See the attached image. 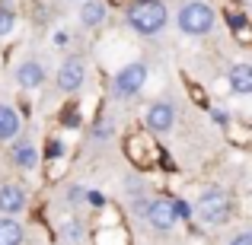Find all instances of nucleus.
Masks as SVG:
<instances>
[{
  "mask_svg": "<svg viewBox=\"0 0 252 245\" xmlns=\"http://www.w3.org/2000/svg\"><path fill=\"white\" fill-rule=\"evenodd\" d=\"M128 23L144 35H154V32H160L166 26V10L157 0H141V3H134L128 10Z\"/></svg>",
  "mask_w": 252,
  "mask_h": 245,
  "instance_id": "f257e3e1",
  "label": "nucleus"
},
{
  "mask_svg": "<svg viewBox=\"0 0 252 245\" xmlns=\"http://www.w3.org/2000/svg\"><path fill=\"white\" fill-rule=\"evenodd\" d=\"M198 217H201L204 223H211V226L227 223L230 220V201H227V194H223L220 188H204L201 197H198Z\"/></svg>",
  "mask_w": 252,
  "mask_h": 245,
  "instance_id": "f03ea898",
  "label": "nucleus"
},
{
  "mask_svg": "<svg viewBox=\"0 0 252 245\" xmlns=\"http://www.w3.org/2000/svg\"><path fill=\"white\" fill-rule=\"evenodd\" d=\"M179 26H182L189 35H204V32H211V26H214V10H211L208 3H185L182 13H179Z\"/></svg>",
  "mask_w": 252,
  "mask_h": 245,
  "instance_id": "7ed1b4c3",
  "label": "nucleus"
},
{
  "mask_svg": "<svg viewBox=\"0 0 252 245\" xmlns=\"http://www.w3.org/2000/svg\"><path fill=\"white\" fill-rule=\"evenodd\" d=\"M144 80H147V67H144L141 61H134V64H125V67L115 74L112 89H115L118 99H131V96H137V92L144 89Z\"/></svg>",
  "mask_w": 252,
  "mask_h": 245,
  "instance_id": "20e7f679",
  "label": "nucleus"
},
{
  "mask_svg": "<svg viewBox=\"0 0 252 245\" xmlns=\"http://www.w3.org/2000/svg\"><path fill=\"white\" fill-rule=\"evenodd\" d=\"M83 77H86L83 64L77 61V57H70V61H64L61 70H58V86H61L64 92H74V89L83 86Z\"/></svg>",
  "mask_w": 252,
  "mask_h": 245,
  "instance_id": "39448f33",
  "label": "nucleus"
},
{
  "mask_svg": "<svg viewBox=\"0 0 252 245\" xmlns=\"http://www.w3.org/2000/svg\"><path fill=\"white\" fill-rule=\"evenodd\" d=\"M147 220H150V226H157V229H172L179 217H176L172 201H154L147 207Z\"/></svg>",
  "mask_w": 252,
  "mask_h": 245,
  "instance_id": "423d86ee",
  "label": "nucleus"
},
{
  "mask_svg": "<svg viewBox=\"0 0 252 245\" xmlns=\"http://www.w3.org/2000/svg\"><path fill=\"white\" fill-rule=\"evenodd\" d=\"M172 118H176V109H172L169 102H157V105L147 109V128L150 131H169Z\"/></svg>",
  "mask_w": 252,
  "mask_h": 245,
  "instance_id": "0eeeda50",
  "label": "nucleus"
},
{
  "mask_svg": "<svg viewBox=\"0 0 252 245\" xmlns=\"http://www.w3.org/2000/svg\"><path fill=\"white\" fill-rule=\"evenodd\" d=\"M230 86H233V92H240V96H246V92H252V67L249 64H233L227 74Z\"/></svg>",
  "mask_w": 252,
  "mask_h": 245,
  "instance_id": "6e6552de",
  "label": "nucleus"
},
{
  "mask_svg": "<svg viewBox=\"0 0 252 245\" xmlns=\"http://www.w3.org/2000/svg\"><path fill=\"white\" fill-rule=\"evenodd\" d=\"M23 204H26L23 188H16V185L0 188V210H3V214H16V210H23Z\"/></svg>",
  "mask_w": 252,
  "mask_h": 245,
  "instance_id": "1a4fd4ad",
  "label": "nucleus"
},
{
  "mask_svg": "<svg viewBox=\"0 0 252 245\" xmlns=\"http://www.w3.org/2000/svg\"><path fill=\"white\" fill-rule=\"evenodd\" d=\"M16 80H19V86H23V89H35V86L45 80V70L38 67L35 61H26V64H19Z\"/></svg>",
  "mask_w": 252,
  "mask_h": 245,
  "instance_id": "9d476101",
  "label": "nucleus"
},
{
  "mask_svg": "<svg viewBox=\"0 0 252 245\" xmlns=\"http://www.w3.org/2000/svg\"><path fill=\"white\" fill-rule=\"evenodd\" d=\"M19 131V115L10 109V105H0V140H10Z\"/></svg>",
  "mask_w": 252,
  "mask_h": 245,
  "instance_id": "9b49d317",
  "label": "nucleus"
},
{
  "mask_svg": "<svg viewBox=\"0 0 252 245\" xmlns=\"http://www.w3.org/2000/svg\"><path fill=\"white\" fill-rule=\"evenodd\" d=\"M23 242V226L16 220H0V245H19Z\"/></svg>",
  "mask_w": 252,
  "mask_h": 245,
  "instance_id": "f8f14e48",
  "label": "nucleus"
},
{
  "mask_svg": "<svg viewBox=\"0 0 252 245\" xmlns=\"http://www.w3.org/2000/svg\"><path fill=\"white\" fill-rule=\"evenodd\" d=\"M80 19H83V26H99V23L105 19V3H99V0L86 3L83 13H80Z\"/></svg>",
  "mask_w": 252,
  "mask_h": 245,
  "instance_id": "ddd939ff",
  "label": "nucleus"
},
{
  "mask_svg": "<svg viewBox=\"0 0 252 245\" xmlns=\"http://www.w3.org/2000/svg\"><path fill=\"white\" fill-rule=\"evenodd\" d=\"M13 160L23 165V169H32V165L38 163V153H35V147H32V143H19V147L13 150Z\"/></svg>",
  "mask_w": 252,
  "mask_h": 245,
  "instance_id": "4468645a",
  "label": "nucleus"
},
{
  "mask_svg": "<svg viewBox=\"0 0 252 245\" xmlns=\"http://www.w3.org/2000/svg\"><path fill=\"white\" fill-rule=\"evenodd\" d=\"M80 236H83V226H80V223H77V220L64 223V239H67V242H77V239H80Z\"/></svg>",
  "mask_w": 252,
  "mask_h": 245,
  "instance_id": "2eb2a0df",
  "label": "nucleus"
},
{
  "mask_svg": "<svg viewBox=\"0 0 252 245\" xmlns=\"http://www.w3.org/2000/svg\"><path fill=\"white\" fill-rule=\"evenodd\" d=\"M10 29H13V13L6 6H0V35H6Z\"/></svg>",
  "mask_w": 252,
  "mask_h": 245,
  "instance_id": "dca6fc26",
  "label": "nucleus"
},
{
  "mask_svg": "<svg viewBox=\"0 0 252 245\" xmlns=\"http://www.w3.org/2000/svg\"><path fill=\"white\" fill-rule=\"evenodd\" d=\"M230 245H252V236H249V233H243V236H236V239L230 242Z\"/></svg>",
  "mask_w": 252,
  "mask_h": 245,
  "instance_id": "f3484780",
  "label": "nucleus"
},
{
  "mask_svg": "<svg viewBox=\"0 0 252 245\" xmlns=\"http://www.w3.org/2000/svg\"><path fill=\"white\" fill-rule=\"evenodd\" d=\"M83 197V188H70V194H67V201H80Z\"/></svg>",
  "mask_w": 252,
  "mask_h": 245,
  "instance_id": "a211bd4d",
  "label": "nucleus"
},
{
  "mask_svg": "<svg viewBox=\"0 0 252 245\" xmlns=\"http://www.w3.org/2000/svg\"><path fill=\"white\" fill-rule=\"evenodd\" d=\"M64 124H80V118H77L74 111H67V118H64Z\"/></svg>",
  "mask_w": 252,
  "mask_h": 245,
  "instance_id": "6ab92c4d",
  "label": "nucleus"
}]
</instances>
